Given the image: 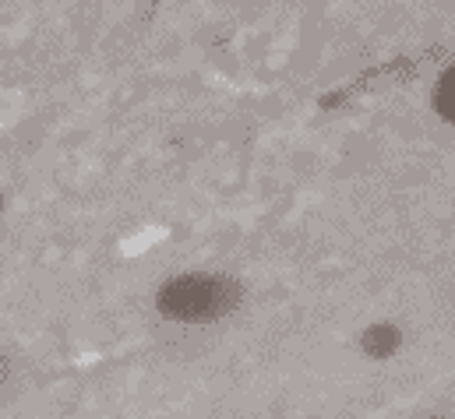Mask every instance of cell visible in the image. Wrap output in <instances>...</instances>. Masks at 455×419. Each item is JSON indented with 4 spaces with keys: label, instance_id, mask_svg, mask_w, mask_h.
<instances>
[{
    "label": "cell",
    "instance_id": "7a4b0ae2",
    "mask_svg": "<svg viewBox=\"0 0 455 419\" xmlns=\"http://www.w3.org/2000/svg\"><path fill=\"white\" fill-rule=\"evenodd\" d=\"M435 106H438V113H442L445 120H452V123H455V67H452V71H445V78L438 82Z\"/></svg>",
    "mask_w": 455,
    "mask_h": 419
},
{
    "label": "cell",
    "instance_id": "6da1fadb",
    "mask_svg": "<svg viewBox=\"0 0 455 419\" xmlns=\"http://www.w3.org/2000/svg\"><path fill=\"white\" fill-rule=\"evenodd\" d=\"M236 304V286L209 275H184L159 289V311L177 320H209Z\"/></svg>",
    "mask_w": 455,
    "mask_h": 419
}]
</instances>
